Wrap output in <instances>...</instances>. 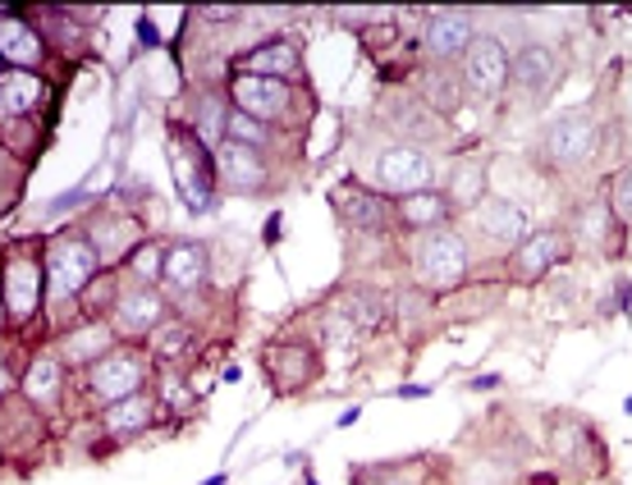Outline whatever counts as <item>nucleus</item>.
<instances>
[{"instance_id": "f257e3e1", "label": "nucleus", "mask_w": 632, "mask_h": 485, "mask_svg": "<svg viewBox=\"0 0 632 485\" xmlns=\"http://www.w3.org/2000/svg\"><path fill=\"white\" fill-rule=\"evenodd\" d=\"M101 252L88 239V230H69L60 239H51L47 247V303H69V297L88 293V284L106 271Z\"/></svg>"}, {"instance_id": "f03ea898", "label": "nucleus", "mask_w": 632, "mask_h": 485, "mask_svg": "<svg viewBox=\"0 0 632 485\" xmlns=\"http://www.w3.org/2000/svg\"><path fill=\"white\" fill-rule=\"evenodd\" d=\"M170 170L189 211H207L211 206V179H215V156H207V142L189 129L174 124L170 129Z\"/></svg>"}, {"instance_id": "7ed1b4c3", "label": "nucleus", "mask_w": 632, "mask_h": 485, "mask_svg": "<svg viewBox=\"0 0 632 485\" xmlns=\"http://www.w3.org/2000/svg\"><path fill=\"white\" fill-rule=\"evenodd\" d=\"M418 275L422 284L431 289H459L468 280V266H472V252H468V239L459 230H431L418 239Z\"/></svg>"}, {"instance_id": "20e7f679", "label": "nucleus", "mask_w": 632, "mask_h": 485, "mask_svg": "<svg viewBox=\"0 0 632 485\" xmlns=\"http://www.w3.org/2000/svg\"><path fill=\"white\" fill-rule=\"evenodd\" d=\"M596 138H601V120L586 115V110H569V115L545 124L541 161L554 165V170H573V165H582L591 152H596Z\"/></svg>"}, {"instance_id": "39448f33", "label": "nucleus", "mask_w": 632, "mask_h": 485, "mask_svg": "<svg viewBox=\"0 0 632 485\" xmlns=\"http://www.w3.org/2000/svg\"><path fill=\"white\" fill-rule=\"evenodd\" d=\"M371 170H377V183L390 193V198H408V193H422L431 189V174H435V161L427 146H413V142H390L377 152V161H371Z\"/></svg>"}, {"instance_id": "423d86ee", "label": "nucleus", "mask_w": 632, "mask_h": 485, "mask_svg": "<svg viewBox=\"0 0 632 485\" xmlns=\"http://www.w3.org/2000/svg\"><path fill=\"white\" fill-rule=\"evenodd\" d=\"M225 92H230V105L239 110V115H252V120H262V124L289 120V110H293V88L284 79H262V73L234 69Z\"/></svg>"}, {"instance_id": "0eeeda50", "label": "nucleus", "mask_w": 632, "mask_h": 485, "mask_svg": "<svg viewBox=\"0 0 632 485\" xmlns=\"http://www.w3.org/2000/svg\"><path fill=\"white\" fill-rule=\"evenodd\" d=\"M569 252H573L569 230H532L523 243H518V247L504 256L509 280H513V284H541L554 266H564Z\"/></svg>"}, {"instance_id": "6e6552de", "label": "nucleus", "mask_w": 632, "mask_h": 485, "mask_svg": "<svg viewBox=\"0 0 632 485\" xmlns=\"http://www.w3.org/2000/svg\"><path fill=\"white\" fill-rule=\"evenodd\" d=\"M142 381H147V362H142V353H133V348H110L101 362L88 366V376H83L88 394L101 398L106 407L120 403V398L142 394Z\"/></svg>"}, {"instance_id": "1a4fd4ad", "label": "nucleus", "mask_w": 632, "mask_h": 485, "mask_svg": "<svg viewBox=\"0 0 632 485\" xmlns=\"http://www.w3.org/2000/svg\"><path fill=\"white\" fill-rule=\"evenodd\" d=\"M42 303H47V261H32L28 252H10V266H6V325H28Z\"/></svg>"}, {"instance_id": "9d476101", "label": "nucleus", "mask_w": 632, "mask_h": 485, "mask_svg": "<svg viewBox=\"0 0 632 485\" xmlns=\"http://www.w3.org/2000/svg\"><path fill=\"white\" fill-rule=\"evenodd\" d=\"M509 69H513V55L504 51L500 37L486 32V37H476V42L468 47V55H463V83H468L472 97L495 101V97L509 92Z\"/></svg>"}, {"instance_id": "9b49d317", "label": "nucleus", "mask_w": 632, "mask_h": 485, "mask_svg": "<svg viewBox=\"0 0 632 485\" xmlns=\"http://www.w3.org/2000/svg\"><path fill=\"white\" fill-rule=\"evenodd\" d=\"M165 321H170V303L157 284H124L120 303L110 307V325H116V334H129V340L157 334Z\"/></svg>"}, {"instance_id": "f8f14e48", "label": "nucleus", "mask_w": 632, "mask_h": 485, "mask_svg": "<svg viewBox=\"0 0 632 485\" xmlns=\"http://www.w3.org/2000/svg\"><path fill=\"white\" fill-rule=\"evenodd\" d=\"M472 215H476L481 239H486L491 247H504V252H513L518 243L528 239V230H532L528 211L518 206V202H509V198H481L472 206Z\"/></svg>"}, {"instance_id": "ddd939ff", "label": "nucleus", "mask_w": 632, "mask_h": 485, "mask_svg": "<svg viewBox=\"0 0 632 485\" xmlns=\"http://www.w3.org/2000/svg\"><path fill=\"white\" fill-rule=\"evenodd\" d=\"M472 42H476V32H472V14H463V10H435V14H427L422 47H427V55H431V60H440V64L463 60Z\"/></svg>"}, {"instance_id": "4468645a", "label": "nucleus", "mask_w": 632, "mask_h": 485, "mask_svg": "<svg viewBox=\"0 0 632 485\" xmlns=\"http://www.w3.org/2000/svg\"><path fill=\"white\" fill-rule=\"evenodd\" d=\"M334 211H340V220L349 230H358V234H390V225H399L394 202L381 198V193L358 189V183H349V189L334 193Z\"/></svg>"}, {"instance_id": "2eb2a0df", "label": "nucleus", "mask_w": 632, "mask_h": 485, "mask_svg": "<svg viewBox=\"0 0 632 485\" xmlns=\"http://www.w3.org/2000/svg\"><path fill=\"white\" fill-rule=\"evenodd\" d=\"M215 179L225 183V189L243 193V198H257L271 183V170H267L262 152L239 146V142H225V146H215Z\"/></svg>"}, {"instance_id": "dca6fc26", "label": "nucleus", "mask_w": 632, "mask_h": 485, "mask_svg": "<svg viewBox=\"0 0 632 485\" xmlns=\"http://www.w3.org/2000/svg\"><path fill=\"white\" fill-rule=\"evenodd\" d=\"M234 69L243 73H262V79H299L303 73V51L293 37H267V42H257L248 55L234 60Z\"/></svg>"}, {"instance_id": "f3484780", "label": "nucleus", "mask_w": 632, "mask_h": 485, "mask_svg": "<svg viewBox=\"0 0 632 485\" xmlns=\"http://www.w3.org/2000/svg\"><path fill=\"white\" fill-rule=\"evenodd\" d=\"M554 73H560V64H554V51L541 47V42H528L523 51L513 55L509 88H518L528 101H545V97L554 92Z\"/></svg>"}, {"instance_id": "a211bd4d", "label": "nucleus", "mask_w": 632, "mask_h": 485, "mask_svg": "<svg viewBox=\"0 0 632 485\" xmlns=\"http://www.w3.org/2000/svg\"><path fill=\"white\" fill-rule=\"evenodd\" d=\"M459 206L450 202V193H435V189H422V193H408V198H394V220H399V230H444L450 225V215Z\"/></svg>"}, {"instance_id": "6ab92c4d", "label": "nucleus", "mask_w": 632, "mask_h": 485, "mask_svg": "<svg viewBox=\"0 0 632 485\" xmlns=\"http://www.w3.org/2000/svg\"><path fill=\"white\" fill-rule=\"evenodd\" d=\"M19 390H23V398H28L32 407H42V413H56L60 398H64V357L37 353V357L28 362V371H23Z\"/></svg>"}, {"instance_id": "aec40b11", "label": "nucleus", "mask_w": 632, "mask_h": 485, "mask_svg": "<svg viewBox=\"0 0 632 485\" xmlns=\"http://www.w3.org/2000/svg\"><path fill=\"white\" fill-rule=\"evenodd\" d=\"M211 275V252L207 243H193V239H179L165 247V284L179 289V293H189V289H202Z\"/></svg>"}, {"instance_id": "412c9836", "label": "nucleus", "mask_w": 632, "mask_h": 485, "mask_svg": "<svg viewBox=\"0 0 632 485\" xmlns=\"http://www.w3.org/2000/svg\"><path fill=\"white\" fill-rule=\"evenodd\" d=\"M262 366H267V376L275 381V394H293L299 385H308L317 376V357L303 344H275V348H267Z\"/></svg>"}, {"instance_id": "4be33fe9", "label": "nucleus", "mask_w": 632, "mask_h": 485, "mask_svg": "<svg viewBox=\"0 0 632 485\" xmlns=\"http://www.w3.org/2000/svg\"><path fill=\"white\" fill-rule=\"evenodd\" d=\"M230 115H234V105H230V92H198L193 97V110H189V129L207 142V146H225L230 138Z\"/></svg>"}, {"instance_id": "5701e85b", "label": "nucleus", "mask_w": 632, "mask_h": 485, "mask_svg": "<svg viewBox=\"0 0 632 485\" xmlns=\"http://www.w3.org/2000/svg\"><path fill=\"white\" fill-rule=\"evenodd\" d=\"M0 55H6V69H37L42 64V37L28 28V19L6 14L0 19Z\"/></svg>"}, {"instance_id": "b1692460", "label": "nucleus", "mask_w": 632, "mask_h": 485, "mask_svg": "<svg viewBox=\"0 0 632 485\" xmlns=\"http://www.w3.org/2000/svg\"><path fill=\"white\" fill-rule=\"evenodd\" d=\"M42 92H47V83L37 79L32 69H6V79H0V120L6 124L23 120L28 110L42 101Z\"/></svg>"}, {"instance_id": "393cba45", "label": "nucleus", "mask_w": 632, "mask_h": 485, "mask_svg": "<svg viewBox=\"0 0 632 485\" xmlns=\"http://www.w3.org/2000/svg\"><path fill=\"white\" fill-rule=\"evenodd\" d=\"M385 115H390V124L403 133V142H413V146H427L431 138L444 133V124L431 115V105H422V101H413V97L390 101V105H385Z\"/></svg>"}, {"instance_id": "a878e982", "label": "nucleus", "mask_w": 632, "mask_h": 485, "mask_svg": "<svg viewBox=\"0 0 632 485\" xmlns=\"http://www.w3.org/2000/svg\"><path fill=\"white\" fill-rule=\"evenodd\" d=\"M610 234H614V206H610V198H591V202H582L578 215H573L569 239L582 243L586 252H601Z\"/></svg>"}, {"instance_id": "bb28decb", "label": "nucleus", "mask_w": 632, "mask_h": 485, "mask_svg": "<svg viewBox=\"0 0 632 485\" xmlns=\"http://www.w3.org/2000/svg\"><path fill=\"white\" fill-rule=\"evenodd\" d=\"M334 312H344L358 330H381L390 321V297L381 289H371V284H353L340 293V307Z\"/></svg>"}, {"instance_id": "cd10ccee", "label": "nucleus", "mask_w": 632, "mask_h": 485, "mask_svg": "<svg viewBox=\"0 0 632 485\" xmlns=\"http://www.w3.org/2000/svg\"><path fill=\"white\" fill-rule=\"evenodd\" d=\"M101 422H106V431L116 435V439H133V435H142L147 426L157 422V403L147 398V394L120 398V403H110V407H106Z\"/></svg>"}, {"instance_id": "c85d7f7f", "label": "nucleus", "mask_w": 632, "mask_h": 485, "mask_svg": "<svg viewBox=\"0 0 632 485\" xmlns=\"http://www.w3.org/2000/svg\"><path fill=\"white\" fill-rule=\"evenodd\" d=\"M550 449H554V458H564L569 467H591V449H596V439H591V431L578 417H554Z\"/></svg>"}, {"instance_id": "c756f323", "label": "nucleus", "mask_w": 632, "mask_h": 485, "mask_svg": "<svg viewBox=\"0 0 632 485\" xmlns=\"http://www.w3.org/2000/svg\"><path fill=\"white\" fill-rule=\"evenodd\" d=\"M88 239L97 243V252L110 261V256H120V252H138L142 239H138V225L129 215H97L92 225H88Z\"/></svg>"}, {"instance_id": "7c9ffc66", "label": "nucleus", "mask_w": 632, "mask_h": 485, "mask_svg": "<svg viewBox=\"0 0 632 485\" xmlns=\"http://www.w3.org/2000/svg\"><path fill=\"white\" fill-rule=\"evenodd\" d=\"M110 334H116V325H101V321H92V325H83V330H73L69 340H64V362H79V366H92V362H101L110 348Z\"/></svg>"}, {"instance_id": "2f4dec72", "label": "nucleus", "mask_w": 632, "mask_h": 485, "mask_svg": "<svg viewBox=\"0 0 632 485\" xmlns=\"http://www.w3.org/2000/svg\"><path fill=\"white\" fill-rule=\"evenodd\" d=\"M481 198H491V193H486V165H481L476 156H468V161H459V165H454V179H450V202L472 211Z\"/></svg>"}, {"instance_id": "473e14b6", "label": "nucleus", "mask_w": 632, "mask_h": 485, "mask_svg": "<svg viewBox=\"0 0 632 485\" xmlns=\"http://www.w3.org/2000/svg\"><path fill=\"white\" fill-rule=\"evenodd\" d=\"M193 340H198V334H193L189 321H165V325L152 334V353H157L161 362H174V357H183V353L193 348Z\"/></svg>"}, {"instance_id": "72a5a7b5", "label": "nucleus", "mask_w": 632, "mask_h": 485, "mask_svg": "<svg viewBox=\"0 0 632 485\" xmlns=\"http://www.w3.org/2000/svg\"><path fill=\"white\" fill-rule=\"evenodd\" d=\"M165 275V252L157 239H142L138 252H129V280L133 284H157Z\"/></svg>"}, {"instance_id": "f704fd0d", "label": "nucleus", "mask_w": 632, "mask_h": 485, "mask_svg": "<svg viewBox=\"0 0 632 485\" xmlns=\"http://www.w3.org/2000/svg\"><path fill=\"white\" fill-rule=\"evenodd\" d=\"M225 142H239V146H252V152H262V146L271 142V124H262V120H252V115H230V138Z\"/></svg>"}, {"instance_id": "c9c22d12", "label": "nucleus", "mask_w": 632, "mask_h": 485, "mask_svg": "<svg viewBox=\"0 0 632 485\" xmlns=\"http://www.w3.org/2000/svg\"><path fill=\"white\" fill-rule=\"evenodd\" d=\"M610 206H614V215L623 220V225H632V165L614 174V183H610Z\"/></svg>"}, {"instance_id": "e433bc0d", "label": "nucleus", "mask_w": 632, "mask_h": 485, "mask_svg": "<svg viewBox=\"0 0 632 485\" xmlns=\"http://www.w3.org/2000/svg\"><path fill=\"white\" fill-rule=\"evenodd\" d=\"M463 485H509V467L491 463V458H476V463H468Z\"/></svg>"}, {"instance_id": "4c0bfd02", "label": "nucleus", "mask_w": 632, "mask_h": 485, "mask_svg": "<svg viewBox=\"0 0 632 485\" xmlns=\"http://www.w3.org/2000/svg\"><path fill=\"white\" fill-rule=\"evenodd\" d=\"M353 334H358V325H353L344 312H330V316H325V340H330V344H353Z\"/></svg>"}, {"instance_id": "58836bf2", "label": "nucleus", "mask_w": 632, "mask_h": 485, "mask_svg": "<svg viewBox=\"0 0 632 485\" xmlns=\"http://www.w3.org/2000/svg\"><path fill=\"white\" fill-rule=\"evenodd\" d=\"M198 14H202L207 23H234V19H239V10H234V6H202Z\"/></svg>"}, {"instance_id": "ea45409f", "label": "nucleus", "mask_w": 632, "mask_h": 485, "mask_svg": "<svg viewBox=\"0 0 632 485\" xmlns=\"http://www.w3.org/2000/svg\"><path fill=\"white\" fill-rule=\"evenodd\" d=\"M614 289H619V312H632V280H628V275H619V280H614Z\"/></svg>"}, {"instance_id": "a19ab883", "label": "nucleus", "mask_w": 632, "mask_h": 485, "mask_svg": "<svg viewBox=\"0 0 632 485\" xmlns=\"http://www.w3.org/2000/svg\"><path fill=\"white\" fill-rule=\"evenodd\" d=\"M262 239H267V243H280V211H275V215L267 220V230H262Z\"/></svg>"}, {"instance_id": "79ce46f5", "label": "nucleus", "mask_w": 632, "mask_h": 485, "mask_svg": "<svg viewBox=\"0 0 632 485\" xmlns=\"http://www.w3.org/2000/svg\"><path fill=\"white\" fill-rule=\"evenodd\" d=\"M468 390H500V376H472Z\"/></svg>"}, {"instance_id": "37998d69", "label": "nucleus", "mask_w": 632, "mask_h": 485, "mask_svg": "<svg viewBox=\"0 0 632 485\" xmlns=\"http://www.w3.org/2000/svg\"><path fill=\"white\" fill-rule=\"evenodd\" d=\"M431 390L427 385H399V398H427Z\"/></svg>"}, {"instance_id": "c03bdc74", "label": "nucleus", "mask_w": 632, "mask_h": 485, "mask_svg": "<svg viewBox=\"0 0 632 485\" xmlns=\"http://www.w3.org/2000/svg\"><path fill=\"white\" fill-rule=\"evenodd\" d=\"M536 485H554V476H536Z\"/></svg>"}, {"instance_id": "a18cd8bd", "label": "nucleus", "mask_w": 632, "mask_h": 485, "mask_svg": "<svg viewBox=\"0 0 632 485\" xmlns=\"http://www.w3.org/2000/svg\"><path fill=\"white\" fill-rule=\"evenodd\" d=\"M623 413H632V398H628V403H623Z\"/></svg>"}, {"instance_id": "49530a36", "label": "nucleus", "mask_w": 632, "mask_h": 485, "mask_svg": "<svg viewBox=\"0 0 632 485\" xmlns=\"http://www.w3.org/2000/svg\"><path fill=\"white\" fill-rule=\"evenodd\" d=\"M308 485H317V481H312V476H308Z\"/></svg>"}]
</instances>
